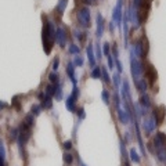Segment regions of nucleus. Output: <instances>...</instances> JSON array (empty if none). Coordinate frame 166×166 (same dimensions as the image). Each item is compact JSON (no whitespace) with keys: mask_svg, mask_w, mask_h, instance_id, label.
<instances>
[{"mask_svg":"<svg viewBox=\"0 0 166 166\" xmlns=\"http://www.w3.org/2000/svg\"><path fill=\"white\" fill-rule=\"evenodd\" d=\"M144 76H145V79H147V82H148V85L152 87L154 85H155V82H157L158 79V73L157 71H155V68L151 65V64H147L145 67H144Z\"/></svg>","mask_w":166,"mask_h":166,"instance_id":"5","label":"nucleus"},{"mask_svg":"<svg viewBox=\"0 0 166 166\" xmlns=\"http://www.w3.org/2000/svg\"><path fill=\"white\" fill-rule=\"evenodd\" d=\"M68 53L71 54V55H73V54L78 55V54L80 53V47H79L78 45H71L69 47H68Z\"/></svg>","mask_w":166,"mask_h":166,"instance_id":"30","label":"nucleus"},{"mask_svg":"<svg viewBox=\"0 0 166 166\" xmlns=\"http://www.w3.org/2000/svg\"><path fill=\"white\" fill-rule=\"evenodd\" d=\"M107 58H108V68L114 69L115 68V57H114L112 54H109V55H107Z\"/></svg>","mask_w":166,"mask_h":166,"instance_id":"34","label":"nucleus"},{"mask_svg":"<svg viewBox=\"0 0 166 166\" xmlns=\"http://www.w3.org/2000/svg\"><path fill=\"white\" fill-rule=\"evenodd\" d=\"M122 4H123V0H118V4L115 6V9L112 11V21L115 22L116 28H119V29H122V18H123Z\"/></svg>","mask_w":166,"mask_h":166,"instance_id":"4","label":"nucleus"},{"mask_svg":"<svg viewBox=\"0 0 166 166\" xmlns=\"http://www.w3.org/2000/svg\"><path fill=\"white\" fill-rule=\"evenodd\" d=\"M129 159H130L133 163H136V165H139L140 162H141V158H140V155L137 154V151H136L134 148L129 149Z\"/></svg>","mask_w":166,"mask_h":166,"instance_id":"19","label":"nucleus"},{"mask_svg":"<svg viewBox=\"0 0 166 166\" xmlns=\"http://www.w3.org/2000/svg\"><path fill=\"white\" fill-rule=\"evenodd\" d=\"M101 98H103V101L107 104V105L111 104V94H109V91H108V90L104 89L103 91H101Z\"/></svg>","mask_w":166,"mask_h":166,"instance_id":"26","label":"nucleus"},{"mask_svg":"<svg viewBox=\"0 0 166 166\" xmlns=\"http://www.w3.org/2000/svg\"><path fill=\"white\" fill-rule=\"evenodd\" d=\"M73 36L78 39V42H85L86 40V37H87V33L86 32H83V31H80V29H73Z\"/></svg>","mask_w":166,"mask_h":166,"instance_id":"22","label":"nucleus"},{"mask_svg":"<svg viewBox=\"0 0 166 166\" xmlns=\"http://www.w3.org/2000/svg\"><path fill=\"white\" fill-rule=\"evenodd\" d=\"M134 86L136 89L139 90L141 94H144L147 90H148V82H147V79L145 78H140V79H137V80H134Z\"/></svg>","mask_w":166,"mask_h":166,"instance_id":"12","label":"nucleus"},{"mask_svg":"<svg viewBox=\"0 0 166 166\" xmlns=\"http://www.w3.org/2000/svg\"><path fill=\"white\" fill-rule=\"evenodd\" d=\"M72 63H73V65H75V67L80 68V67H83V64H85V58H83L82 55H79V54H78L76 57L73 58V61H72Z\"/></svg>","mask_w":166,"mask_h":166,"instance_id":"29","label":"nucleus"},{"mask_svg":"<svg viewBox=\"0 0 166 166\" xmlns=\"http://www.w3.org/2000/svg\"><path fill=\"white\" fill-rule=\"evenodd\" d=\"M112 82H114V86H115L116 89H119V87H121V82H122V79H121V73H119V72H118V73H114Z\"/></svg>","mask_w":166,"mask_h":166,"instance_id":"31","label":"nucleus"},{"mask_svg":"<svg viewBox=\"0 0 166 166\" xmlns=\"http://www.w3.org/2000/svg\"><path fill=\"white\" fill-rule=\"evenodd\" d=\"M96 25H97V29H96V36L97 37H103L104 35V29H105V21H104L103 14H97L96 15Z\"/></svg>","mask_w":166,"mask_h":166,"instance_id":"9","label":"nucleus"},{"mask_svg":"<svg viewBox=\"0 0 166 166\" xmlns=\"http://www.w3.org/2000/svg\"><path fill=\"white\" fill-rule=\"evenodd\" d=\"M125 139L127 140V141H130V139H132V137H130V132H126V133H125Z\"/></svg>","mask_w":166,"mask_h":166,"instance_id":"46","label":"nucleus"},{"mask_svg":"<svg viewBox=\"0 0 166 166\" xmlns=\"http://www.w3.org/2000/svg\"><path fill=\"white\" fill-rule=\"evenodd\" d=\"M64 162H65L68 166L72 165V163H73V155H72L71 152H65L64 154Z\"/></svg>","mask_w":166,"mask_h":166,"instance_id":"33","label":"nucleus"},{"mask_svg":"<svg viewBox=\"0 0 166 166\" xmlns=\"http://www.w3.org/2000/svg\"><path fill=\"white\" fill-rule=\"evenodd\" d=\"M63 145H64V148L67 149V151H69V149L72 148V141L71 140H67V141H64L63 143Z\"/></svg>","mask_w":166,"mask_h":166,"instance_id":"42","label":"nucleus"},{"mask_svg":"<svg viewBox=\"0 0 166 166\" xmlns=\"http://www.w3.org/2000/svg\"><path fill=\"white\" fill-rule=\"evenodd\" d=\"M94 49H96V58L101 60V57H103V49L100 47V43H96Z\"/></svg>","mask_w":166,"mask_h":166,"instance_id":"36","label":"nucleus"},{"mask_svg":"<svg viewBox=\"0 0 166 166\" xmlns=\"http://www.w3.org/2000/svg\"><path fill=\"white\" fill-rule=\"evenodd\" d=\"M0 157L6 159V148H4V144H3L1 139H0Z\"/></svg>","mask_w":166,"mask_h":166,"instance_id":"39","label":"nucleus"},{"mask_svg":"<svg viewBox=\"0 0 166 166\" xmlns=\"http://www.w3.org/2000/svg\"><path fill=\"white\" fill-rule=\"evenodd\" d=\"M79 162H80V166H87V165L85 163V162H82V161H79Z\"/></svg>","mask_w":166,"mask_h":166,"instance_id":"47","label":"nucleus"},{"mask_svg":"<svg viewBox=\"0 0 166 166\" xmlns=\"http://www.w3.org/2000/svg\"><path fill=\"white\" fill-rule=\"evenodd\" d=\"M63 86L61 83H57L55 85V93H54V97H55V101H61L63 100Z\"/></svg>","mask_w":166,"mask_h":166,"instance_id":"23","label":"nucleus"},{"mask_svg":"<svg viewBox=\"0 0 166 166\" xmlns=\"http://www.w3.org/2000/svg\"><path fill=\"white\" fill-rule=\"evenodd\" d=\"M130 71H132V75H133L134 80L143 78V75H144V64L141 63L140 58H137V55L134 54V51H133L132 47H130Z\"/></svg>","mask_w":166,"mask_h":166,"instance_id":"2","label":"nucleus"},{"mask_svg":"<svg viewBox=\"0 0 166 166\" xmlns=\"http://www.w3.org/2000/svg\"><path fill=\"white\" fill-rule=\"evenodd\" d=\"M67 40H68V35H67L65 28L58 27L57 31H55V43H57L61 49H64L65 45H67Z\"/></svg>","mask_w":166,"mask_h":166,"instance_id":"6","label":"nucleus"},{"mask_svg":"<svg viewBox=\"0 0 166 166\" xmlns=\"http://www.w3.org/2000/svg\"><path fill=\"white\" fill-rule=\"evenodd\" d=\"M112 51H114V57H115V58H118V57H119V50H118V46L116 45H114L112 46Z\"/></svg>","mask_w":166,"mask_h":166,"instance_id":"43","label":"nucleus"},{"mask_svg":"<svg viewBox=\"0 0 166 166\" xmlns=\"http://www.w3.org/2000/svg\"><path fill=\"white\" fill-rule=\"evenodd\" d=\"M67 4H68V0H58V4L55 7V11H57V14H58L60 17L64 14V11L67 9Z\"/></svg>","mask_w":166,"mask_h":166,"instance_id":"21","label":"nucleus"},{"mask_svg":"<svg viewBox=\"0 0 166 166\" xmlns=\"http://www.w3.org/2000/svg\"><path fill=\"white\" fill-rule=\"evenodd\" d=\"M55 31H57V28H55L54 21L45 18L43 29H42V42H43V50L47 55L51 53L54 43H55Z\"/></svg>","mask_w":166,"mask_h":166,"instance_id":"1","label":"nucleus"},{"mask_svg":"<svg viewBox=\"0 0 166 166\" xmlns=\"http://www.w3.org/2000/svg\"><path fill=\"white\" fill-rule=\"evenodd\" d=\"M103 53L105 54V55H109V54H111V46H109V43H104L103 45Z\"/></svg>","mask_w":166,"mask_h":166,"instance_id":"38","label":"nucleus"},{"mask_svg":"<svg viewBox=\"0 0 166 166\" xmlns=\"http://www.w3.org/2000/svg\"><path fill=\"white\" fill-rule=\"evenodd\" d=\"M165 107L163 105H161V107H155L152 111V118L155 119V122H157V125H161L162 122H163V119H165Z\"/></svg>","mask_w":166,"mask_h":166,"instance_id":"10","label":"nucleus"},{"mask_svg":"<svg viewBox=\"0 0 166 166\" xmlns=\"http://www.w3.org/2000/svg\"><path fill=\"white\" fill-rule=\"evenodd\" d=\"M116 114H118V119H119V122H121L122 125H127L129 122H130V114L126 111V108L123 107L122 108L121 105H118L116 107Z\"/></svg>","mask_w":166,"mask_h":166,"instance_id":"8","label":"nucleus"},{"mask_svg":"<svg viewBox=\"0 0 166 166\" xmlns=\"http://www.w3.org/2000/svg\"><path fill=\"white\" fill-rule=\"evenodd\" d=\"M49 80L50 83H53V85H57V83H60V76H58V73L55 71H53L49 75Z\"/></svg>","mask_w":166,"mask_h":166,"instance_id":"27","label":"nucleus"},{"mask_svg":"<svg viewBox=\"0 0 166 166\" xmlns=\"http://www.w3.org/2000/svg\"><path fill=\"white\" fill-rule=\"evenodd\" d=\"M65 108L69 112H75L76 111V100L73 98L72 96H68L67 100H65Z\"/></svg>","mask_w":166,"mask_h":166,"instance_id":"14","label":"nucleus"},{"mask_svg":"<svg viewBox=\"0 0 166 166\" xmlns=\"http://www.w3.org/2000/svg\"><path fill=\"white\" fill-rule=\"evenodd\" d=\"M139 104L141 105V107H144L145 109H149V108L152 107V101H151V98H149L148 96L145 94H141L140 96V101H139Z\"/></svg>","mask_w":166,"mask_h":166,"instance_id":"16","label":"nucleus"},{"mask_svg":"<svg viewBox=\"0 0 166 166\" xmlns=\"http://www.w3.org/2000/svg\"><path fill=\"white\" fill-rule=\"evenodd\" d=\"M157 122H155V119L154 118H148V119H144L143 122V129H144V133L147 136L152 134L154 132H155V129H157Z\"/></svg>","mask_w":166,"mask_h":166,"instance_id":"7","label":"nucleus"},{"mask_svg":"<svg viewBox=\"0 0 166 166\" xmlns=\"http://www.w3.org/2000/svg\"><path fill=\"white\" fill-rule=\"evenodd\" d=\"M42 109H43V108H42L40 104H35V105H32L31 107V114L33 115V116H39V115L42 114Z\"/></svg>","mask_w":166,"mask_h":166,"instance_id":"24","label":"nucleus"},{"mask_svg":"<svg viewBox=\"0 0 166 166\" xmlns=\"http://www.w3.org/2000/svg\"><path fill=\"white\" fill-rule=\"evenodd\" d=\"M76 17H78V24L80 25V28H83V29L90 28V25H91V15H90L89 7L79 9L76 13Z\"/></svg>","mask_w":166,"mask_h":166,"instance_id":"3","label":"nucleus"},{"mask_svg":"<svg viewBox=\"0 0 166 166\" xmlns=\"http://www.w3.org/2000/svg\"><path fill=\"white\" fill-rule=\"evenodd\" d=\"M75 112H76V115H78V118H79V119H85V116H86V114H85V109H83V107H80V108H78L76 111H75Z\"/></svg>","mask_w":166,"mask_h":166,"instance_id":"37","label":"nucleus"},{"mask_svg":"<svg viewBox=\"0 0 166 166\" xmlns=\"http://www.w3.org/2000/svg\"><path fill=\"white\" fill-rule=\"evenodd\" d=\"M75 65H73V63H68L67 65V75L68 78L71 79V82L73 83V85H76V75H75Z\"/></svg>","mask_w":166,"mask_h":166,"instance_id":"13","label":"nucleus"},{"mask_svg":"<svg viewBox=\"0 0 166 166\" xmlns=\"http://www.w3.org/2000/svg\"><path fill=\"white\" fill-rule=\"evenodd\" d=\"M22 126H25V127H28V129H32L33 127V125H35V116L32 115V114H28L27 116L24 118L22 123H21Z\"/></svg>","mask_w":166,"mask_h":166,"instance_id":"17","label":"nucleus"},{"mask_svg":"<svg viewBox=\"0 0 166 166\" xmlns=\"http://www.w3.org/2000/svg\"><path fill=\"white\" fill-rule=\"evenodd\" d=\"M40 101H42L40 105L43 109H51L53 108V100H51L50 96H45V98L40 100Z\"/></svg>","mask_w":166,"mask_h":166,"instance_id":"20","label":"nucleus"},{"mask_svg":"<svg viewBox=\"0 0 166 166\" xmlns=\"http://www.w3.org/2000/svg\"><path fill=\"white\" fill-rule=\"evenodd\" d=\"M101 79L104 80V83H111V78H109V75H108V71L107 68H101Z\"/></svg>","mask_w":166,"mask_h":166,"instance_id":"28","label":"nucleus"},{"mask_svg":"<svg viewBox=\"0 0 166 166\" xmlns=\"http://www.w3.org/2000/svg\"><path fill=\"white\" fill-rule=\"evenodd\" d=\"M154 145H155V149L166 145V134L163 133V132H157V133H155V137H154Z\"/></svg>","mask_w":166,"mask_h":166,"instance_id":"11","label":"nucleus"},{"mask_svg":"<svg viewBox=\"0 0 166 166\" xmlns=\"http://www.w3.org/2000/svg\"><path fill=\"white\" fill-rule=\"evenodd\" d=\"M7 107H9V104L0 100V111H3V109H4V108H7Z\"/></svg>","mask_w":166,"mask_h":166,"instance_id":"44","label":"nucleus"},{"mask_svg":"<svg viewBox=\"0 0 166 166\" xmlns=\"http://www.w3.org/2000/svg\"><path fill=\"white\" fill-rule=\"evenodd\" d=\"M86 53H87V58H89V64L91 67H96V55H94V47L93 45H89L87 49H86Z\"/></svg>","mask_w":166,"mask_h":166,"instance_id":"15","label":"nucleus"},{"mask_svg":"<svg viewBox=\"0 0 166 166\" xmlns=\"http://www.w3.org/2000/svg\"><path fill=\"white\" fill-rule=\"evenodd\" d=\"M18 136H19V127H13L11 130H10V139L13 140H17Z\"/></svg>","mask_w":166,"mask_h":166,"instance_id":"32","label":"nucleus"},{"mask_svg":"<svg viewBox=\"0 0 166 166\" xmlns=\"http://www.w3.org/2000/svg\"><path fill=\"white\" fill-rule=\"evenodd\" d=\"M115 65H116V68H118V72L122 73V72H123V65H122V63L119 61V58H115Z\"/></svg>","mask_w":166,"mask_h":166,"instance_id":"40","label":"nucleus"},{"mask_svg":"<svg viewBox=\"0 0 166 166\" xmlns=\"http://www.w3.org/2000/svg\"><path fill=\"white\" fill-rule=\"evenodd\" d=\"M155 155H157L158 161H161L162 163H166V145L155 149Z\"/></svg>","mask_w":166,"mask_h":166,"instance_id":"18","label":"nucleus"},{"mask_svg":"<svg viewBox=\"0 0 166 166\" xmlns=\"http://www.w3.org/2000/svg\"><path fill=\"white\" fill-rule=\"evenodd\" d=\"M72 97L75 100L79 98V96H80V90H79V87H78V85H73V89H72Z\"/></svg>","mask_w":166,"mask_h":166,"instance_id":"35","label":"nucleus"},{"mask_svg":"<svg viewBox=\"0 0 166 166\" xmlns=\"http://www.w3.org/2000/svg\"><path fill=\"white\" fill-rule=\"evenodd\" d=\"M90 76L93 79H101V68L100 67H93L91 72H90Z\"/></svg>","mask_w":166,"mask_h":166,"instance_id":"25","label":"nucleus"},{"mask_svg":"<svg viewBox=\"0 0 166 166\" xmlns=\"http://www.w3.org/2000/svg\"><path fill=\"white\" fill-rule=\"evenodd\" d=\"M82 1H85L86 4H89V6H91V4H94L96 3V0H82Z\"/></svg>","mask_w":166,"mask_h":166,"instance_id":"45","label":"nucleus"},{"mask_svg":"<svg viewBox=\"0 0 166 166\" xmlns=\"http://www.w3.org/2000/svg\"><path fill=\"white\" fill-rule=\"evenodd\" d=\"M58 65H60V58L58 57H55L53 61V65H51V68H53V71L57 72V69H58Z\"/></svg>","mask_w":166,"mask_h":166,"instance_id":"41","label":"nucleus"}]
</instances>
